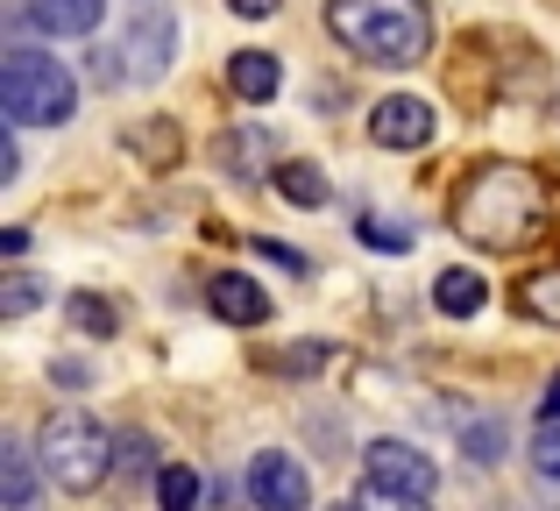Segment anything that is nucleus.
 Here are the masks:
<instances>
[{
  "mask_svg": "<svg viewBox=\"0 0 560 511\" xmlns=\"http://www.w3.org/2000/svg\"><path fill=\"white\" fill-rule=\"evenodd\" d=\"M553 207H560L553 185L533 164H482L454 185V235H468L490 256H511V249H533L547 235Z\"/></svg>",
  "mask_w": 560,
  "mask_h": 511,
  "instance_id": "1",
  "label": "nucleus"
},
{
  "mask_svg": "<svg viewBox=\"0 0 560 511\" xmlns=\"http://www.w3.org/2000/svg\"><path fill=\"white\" fill-rule=\"evenodd\" d=\"M327 28L362 65H425L433 50V8L425 0H327Z\"/></svg>",
  "mask_w": 560,
  "mask_h": 511,
  "instance_id": "2",
  "label": "nucleus"
},
{
  "mask_svg": "<svg viewBox=\"0 0 560 511\" xmlns=\"http://www.w3.org/2000/svg\"><path fill=\"white\" fill-rule=\"evenodd\" d=\"M36 455H43V476H50L57 490H100L114 469V433L100 427L93 413H79V405H65V413H50L36 427Z\"/></svg>",
  "mask_w": 560,
  "mask_h": 511,
  "instance_id": "3",
  "label": "nucleus"
},
{
  "mask_svg": "<svg viewBox=\"0 0 560 511\" xmlns=\"http://www.w3.org/2000/svg\"><path fill=\"white\" fill-rule=\"evenodd\" d=\"M0 107L14 128H65L79 107V79L43 50H8L0 65Z\"/></svg>",
  "mask_w": 560,
  "mask_h": 511,
  "instance_id": "4",
  "label": "nucleus"
},
{
  "mask_svg": "<svg viewBox=\"0 0 560 511\" xmlns=\"http://www.w3.org/2000/svg\"><path fill=\"white\" fill-rule=\"evenodd\" d=\"M362 476H370L376 498H411V504H425L440 490V462L419 455L411 441H370L362 448Z\"/></svg>",
  "mask_w": 560,
  "mask_h": 511,
  "instance_id": "5",
  "label": "nucleus"
},
{
  "mask_svg": "<svg viewBox=\"0 0 560 511\" xmlns=\"http://www.w3.org/2000/svg\"><path fill=\"white\" fill-rule=\"evenodd\" d=\"M433 128H440V114H433V100H419V93H390V100L370 107V142L376 150H425Z\"/></svg>",
  "mask_w": 560,
  "mask_h": 511,
  "instance_id": "6",
  "label": "nucleus"
},
{
  "mask_svg": "<svg viewBox=\"0 0 560 511\" xmlns=\"http://www.w3.org/2000/svg\"><path fill=\"white\" fill-rule=\"evenodd\" d=\"M248 498H256V511H305L313 504V476L270 448V455L248 462Z\"/></svg>",
  "mask_w": 560,
  "mask_h": 511,
  "instance_id": "7",
  "label": "nucleus"
},
{
  "mask_svg": "<svg viewBox=\"0 0 560 511\" xmlns=\"http://www.w3.org/2000/svg\"><path fill=\"white\" fill-rule=\"evenodd\" d=\"M206 305H213L228 327H262V320H270V291L242 270H220L213 284H206Z\"/></svg>",
  "mask_w": 560,
  "mask_h": 511,
  "instance_id": "8",
  "label": "nucleus"
},
{
  "mask_svg": "<svg viewBox=\"0 0 560 511\" xmlns=\"http://www.w3.org/2000/svg\"><path fill=\"white\" fill-rule=\"evenodd\" d=\"M128 57H136V79H156V71L178 57V22L164 8H136V36H128Z\"/></svg>",
  "mask_w": 560,
  "mask_h": 511,
  "instance_id": "9",
  "label": "nucleus"
},
{
  "mask_svg": "<svg viewBox=\"0 0 560 511\" xmlns=\"http://www.w3.org/2000/svg\"><path fill=\"white\" fill-rule=\"evenodd\" d=\"M277 85H284V65H277L270 50H234V57H228V93H234V100L262 107Z\"/></svg>",
  "mask_w": 560,
  "mask_h": 511,
  "instance_id": "10",
  "label": "nucleus"
},
{
  "mask_svg": "<svg viewBox=\"0 0 560 511\" xmlns=\"http://www.w3.org/2000/svg\"><path fill=\"white\" fill-rule=\"evenodd\" d=\"M36 448L0 441V490H8V511H43V484H36Z\"/></svg>",
  "mask_w": 560,
  "mask_h": 511,
  "instance_id": "11",
  "label": "nucleus"
},
{
  "mask_svg": "<svg viewBox=\"0 0 560 511\" xmlns=\"http://www.w3.org/2000/svg\"><path fill=\"white\" fill-rule=\"evenodd\" d=\"M100 14H107V0H28V22L43 36H93Z\"/></svg>",
  "mask_w": 560,
  "mask_h": 511,
  "instance_id": "12",
  "label": "nucleus"
},
{
  "mask_svg": "<svg viewBox=\"0 0 560 511\" xmlns=\"http://www.w3.org/2000/svg\"><path fill=\"white\" fill-rule=\"evenodd\" d=\"M433 305H440L447 320H476L482 305H490V284H482L476 270H440V277H433Z\"/></svg>",
  "mask_w": 560,
  "mask_h": 511,
  "instance_id": "13",
  "label": "nucleus"
},
{
  "mask_svg": "<svg viewBox=\"0 0 560 511\" xmlns=\"http://www.w3.org/2000/svg\"><path fill=\"white\" fill-rule=\"evenodd\" d=\"M121 142L142 156V164H156V171H171V164H178V150H185V136H178L171 121H136Z\"/></svg>",
  "mask_w": 560,
  "mask_h": 511,
  "instance_id": "14",
  "label": "nucleus"
},
{
  "mask_svg": "<svg viewBox=\"0 0 560 511\" xmlns=\"http://www.w3.org/2000/svg\"><path fill=\"white\" fill-rule=\"evenodd\" d=\"M270 156H277V142L262 136V128H234V136H220V171H234V178H248V164H270Z\"/></svg>",
  "mask_w": 560,
  "mask_h": 511,
  "instance_id": "15",
  "label": "nucleus"
},
{
  "mask_svg": "<svg viewBox=\"0 0 560 511\" xmlns=\"http://www.w3.org/2000/svg\"><path fill=\"white\" fill-rule=\"evenodd\" d=\"M277 193L291 199V207H327V178H319V164H305V156H291V164H277Z\"/></svg>",
  "mask_w": 560,
  "mask_h": 511,
  "instance_id": "16",
  "label": "nucleus"
},
{
  "mask_svg": "<svg viewBox=\"0 0 560 511\" xmlns=\"http://www.w3.org/2000/svg\"><path fill=\"white\" fill-rule=\"evenodd\" d=\"M518 305H525L533 320H547V327H560V270L525 277V284H518Z\"/></svg>",
  "mask_w": 560,
  "mask_h": 511,
  "instance_id": "17",
  "label": "nucleus"
},
{
  "mask_svg": "<svg viewBox=\"0 0 560 511\" xmlns=\"http://www.w3.org/2000/svg\"><path fill=\"white\" fill-rule=\"evenodd\" d=\"M156 504H164V511H199V476H191L185 462L156 469Z\"/></svg>",
  "mask_w": 560,
  "mask_h": 511,
  "instance_id": "18",
  "label": "nucleus"
},
{
  "mask_svg": "<svg viewBox=\"0 0 560 511\" xmlns=\"http://www.w3.org/2000/svg\"><path fill=\"white\" fill-rule=\"evenodd\" d=\"M362 242L383 249V256H405L411 249V228L405 221H383V213H362Z\"/></svg>",
  "mask_w": 560,
  "mask_h": 511,
  "instance_id": "19",
  "label": "nucleus"
},
{
  "mask_svg": "<svg viewBox=\"0 0 560 511\" xmlns=\"http://www.w3.org/2000/svg\"><path fill=\"white\" fill-rule=\"evenodd\" d=\"M71 320H79L85 334H114V327H121V313H114L107 299H93V291H79V299H71Z\"/></svg>",
  "mask_w": 560,
  "mask_h": 511,
  "instance_id": "20",
  "label": "nucleus"
},
{
  "mask_svg": "<svg viewBox=\"0 0 560 511\" xmlns=\"http://www.w3.org/2000/svg\"><path fill=\"white\" fill-rule=\"evenodd\" d=\"M36 299H43V291H36V277H28V270L0 277V313H8V320H22V313H28Z\"/></svg>",
  "mask_w": 560,
  "mask_h": 511,
  "instance_id": "21",
  "label": "nucleus"
},
{
  "mask_svg": "<svg viewBox=\"0 0 560 511\" xmlns=\"http://www.w3.org/2000/svg\"><path fill=\"white\" fill-rule=\"evenodd\" d=\"M533 469H539V476H553V484H560V419H547V427L533 433Z\"/></svg>",
  "mask_w": 560,
  "mask_h": 511,
  "instance_id": "22",
  "label": "nucleus"
},
{
  "mask_svg": "<svg viewBox=\"0 0 560 511\" xmlns=\"http://www.w3.org/2000/svg\"><path fill=\"white\" fill-rule=\"evenodd\" d=\"M497 448H504L497 427H468V455H476V462H497Z\"/></svg>",
  "mask_w": 560,
  "mask_h": 511,
  "instance_id": "23",
  "label": "nucleus"
},
{
  "mask_svg": "<svg viewBox=\"0 0 560 511\" xmlns=\"http://www.w3.org/2000/svg\"><path fill=\"white\" fill-rule=\"evenodd\" d=\"M22 178V150H14V121H8V136H0V185H14Z\"/></svg>",
  "mask_w": 560,
  "mask_h": 511,
  "instance_id": "24",
  "label": "nucleus"
},
{
  "mask_svg": "<svg viewBox=\"0 0 560 511\" xmlns=\"http://www.w3.org/2000/svg\"><path fill=\"white\" fill-rule=\"evenodd\" d=\"M319 362H327V348L305 341V348H291V356H284V370H291V376H305V370H319Z\"/></svg>",
  "mask_w": 560,
  "mask_h": 511,
  "instance_id": "25",
  "label": "nucleus"
},
{
  "mask_svg": "<svg viewBox=\"0 0 560 511\" xmlns=\"http://www.w3.org/2000/svg\"><path fill=\"white\" fill-rule=\"evenodd\" d=\"M256 249H262V256H270V263H284V270H291V277H305V256H299V249H284V242H270V235H262V242H256Z\"/></svg>",
  "mask_w": 560,
  "mask_h": 511,
  "instance_id": "26",
  "label": "nucleus"
},
{
  "mask_svg": "<svg viewBox=\"0 0 560 511\" xmlns=\"http://www.w3.org/2000/svg\"><path fill=\"white\" fill-rule=\"evenodd\" d=\"M228 8H234V14H242V22H270V14H277V8H284V0H228Z\"/></svg>",
  "mask_w": 560,
  "mask_h": 511,
  "instance_id": "27",
  "label": "nucleus"
},
{
  "mask_svg": "<svg viewBox=\"0 0 560 511\" xmlns=\"http://www.w3.org/2000/svg\"><path fill=\"white\" fill-rule=\"evenodd\" d=\"M547 419H560V376L547 384Z\"/></svg>",
  "mask_w": 560,
  "mask_h": 511,
  "instance_id": "28",
  "label": "nucleus"
},
{
  "mask_svg": "<svg viewBox=\"0 0 560 511\" xmlns=\"http://www.w3.org/2000/svg\"><path fill=\"white\" fill-rule=\"evenodd\" d=\"M376 511H425V504H411V498H383Z\"/></svg>",
  "mask_w": 560,
  "mask_h": 511,
  "instance_id": "29",
  "label": "nucleus"
},
{
  "mask_svg": "<svg viewBox=\"0 0 560 511\" xmlns=\"http://www.w3.org/2000/svg\"><path fill=\"white\" fill-rule=\"evenodd\" d=\"M334 511H370V504H355V498H341V504H334Z\"/></svg>",
  "mask_w": 560,
  "mask_h": 511,
  "instance_id": "30",
  "label": "nucleus"
}]
</instances>
